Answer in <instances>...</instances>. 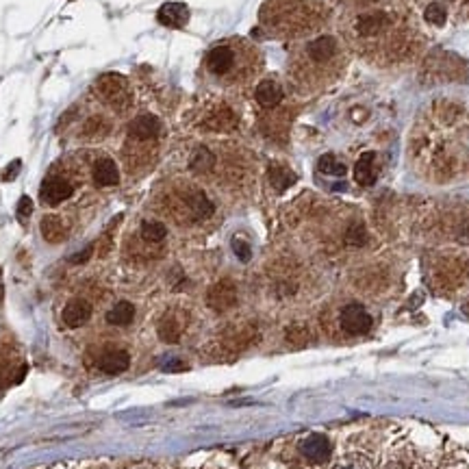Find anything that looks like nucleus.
I'll return each mask as SVG.
<instances>
[{
	"instance_id": "f257e3e1",
	"label": "nucleus",
	"mask_w": 469,
	"mask_h": 469,
	"mask_svg": "<svg viewBox=\"0 0 469 469\" xmlns=\"http://www.w3.org/2000/svg\"><path fill=\"white\" fill-rule=\"evenodd\" d=\"M254 50L243 39H226L208 48L204 68L218 81H239L252 72Z\"/></svg>"
},
{
	"instance_id": "f03ea898",
	"label": "nucleus",
	"mask_w": 469,
	"mask_h": 469,
	"mask_svg": "<svg viewBox=\"0 0 469 469\" xmlns=\"http://www.w3.org/2000/svg\"><path fill=\"white\" fill-rule=\"evenodd\" d=\"M318 16L311 0H268L261 9V20L278 33H298L308 29Z\"/></svg>"
},
{
	"instance_id": "7ed1b4c3",
	"label": "nucleus",
	"mask_w": 469,
	"mask_h": 469,
	"mask_svg": "<svg viewBox=\"0 0 469 469\" xmlns=\"http://www.w3.org/2000/svg\"><path fill=\"white\" fill-rule=\"evenodd\" d=\"M94 91H96L98 100L104 104V107H111L118 114H124L131 107V98H133L131 87H128V81L122 74H116V72L102 74L96 81Z\"/></svg>"
},
{
	"instance_id": "20e7f679",
	"label": "nucleus",
	"mask_w": 469,
	"mask_h": 469,
	"mask_svg": "<svg viewBox=\"0 0 469 469\" xmlns=\"http://www.w3.org/2000/svg\"><path fill=\"white\" fill-rule=\"evenodd\" d=\"M170 213L183 222H198L213 213V204L200 189H185L172 196Z\"/></svg>"
},
{
	"instance_id": "39448f33",
	"label": "nucleus",
	"mask_w": 469,
	"mask_h": 469,
	"mask_svg": "<svg viewBox=\"0 0 469 469\" xmlns=\"http://www.w3.org/2000/svg\"><path fill=\"white\" fill-rule=\"evenodd\" d=\"M72 193H74V183L66 176H59V174L46 176V181L41 183V189H39V198L46 206H57V204L66 202Z\"/></svg>"
},
{
	"instance_id": "423d86ee",
	"label": "nucleus",
	"mask_w": 469,
	"mask_h": 469,
	"mask_svg": "<svg viewBox=\"0 0 469 469\" xmlns=\"http://www.w3.org/2000/svg\"><path fill=\"white\" fill-rule=\"evenodd\" d=\"M189 326V316L181 308H172L166 316L159 320V326H156V333H159V339L166 343H178L181 337L185 335Z\"/></svg>"
},
{
	"instance_id": "0eeeda50",
	"label": "nucleus",
	"mask_w": 469,
	"mask_h": 469,
	"mask_svg": "<svg viewBox=\"0 0 469 469\" xmlns=\"http://www.w3.org/2000/svg\"><path fill=\"white\" fill-rule=\"evenodd\" d=\"M341 328L350 335H363L372 328V316L363 304H348L339 316Z\"/></svg>"
},
{
	"instance_id": "6e6552de",
	"label": "nucleus",
	"mask_w": 469,
	"mask_h": 469,
	"mask_svg": "<svg viewBox=\"0 0 469 469\" xmlns=\"http://www.w3.org/2000/svg\"><path fill=\"white\" fill-rule=\"evenodd\" d=\"M206 304L211 306L216 313H226L228 308H233L237 304V287L233 281L222 278L218 281L206 293Z\"/></svg>"
},
{
	"instance_id": "1a4fd4ad",
	"label": "nucleus",
	"mask_w": 469,
	"mask_h": 469,
	"mask_svg": "<svg viewBox=\"0 0 469 469\" xmlns=\"http://www.w3.org/2000/svg\"><path fill=\"white\" fill-rule=\"evenodd\" d=\"M159 135H161V122L159 118H154L150 114L139 116L128 124V139L133 143H148L154 141Z\"/></svg>"
},
{
	"instance_id": "9d476101",
	"label": "nucleus",
	"mask_w": 469,
	"mask_h": 469,
	"mask_svg": "<svg viewBox=\"0 0 469 469\" xmlns=\"http://www.w3.org/2000/svg\"><path fill=\"white\" fill-rule=\"evenodd\" d=\"M300 454L311 463H326L333 454V445L324 435H308L300 441Z\"/></svg>"
},
{
	"instance_id": "9b49d317",
	"label": "nucleus",
	"mask_w": 469,
	"mask_h": 469,
	"mask_svg": "<svg viewBox=\"0 0 469 469\" xmlns=\"http://www.w3.org/2000/svg\"><path fill=\"white\" fill-rule=\"evenodd\" d=\"M128 365H131V356L122 348H107L98 356V368L104 374H122L128 370Z\"/></svg>"
},
{
	"instance_id": "f8f14e48",
	"label": "nucleus",
	"mask_w": 469,
	"mask_h": 469,
	"mask_svg": "<svg viewBox=\"0 0 469 469\" xmlns=\"http://www.w3.org/2000/svg\"><path fill=\"white\" fill-rule=\"evenodd\" d=\"M91 176L98 187H116L120 183V170L111 156H100L91 166Z\"/></svg>"
},
{
	"instance_id": "ddd939ff",
	"label": "nucleus",
	"mask_w": 469,
	"mask_h": 469,
	"mask_svg": "<svg viewBox=\"0 0 469 469\" xmlns=\"http://www.w3.org/2000/svg\"><path fill=\"white\" fill-rule=\"evenodd\" d=\"M91 318V304L83 298H74L70 300L66 306H64V313H61V320L66 326L70 328H81L89 322Z\"/></svg>"
},
{
	"instance_id": "4468645a",
	"label": "nucleus",
	"mask_w": 469,
	"mask_h": 469,
	"mask_svg": "<svg viewBox=\"0 0 469 469\" xmlns=\"http://www.w3.org/2000/svg\"><path fill=\"white\" fill-rule=\"evenodd\" d=\"M306 55L313 64H328L337 55V39L331 35H320L306 46Z\"/></svg>"
},
{
	"instance_id": "2eb2a0df",
	"label": "nucleus",
	"mask_w": 469,
	"mask_h": 469,
	"mask_svg": "<svg viewBox=\"0 0 469 469\" xmlns=\"http://www.w3.org/2000/svg\"><path fill=\"white\" fill-rule=\"evenodd\" d=\"M156 20L168 29H183L189 22V9L183 3H166L156 14Z\"/></svg>"
},
{
	"instance_id": "dca6fc26",
	"label": "nucleus",
	"mask_w": 469,
	"mask_h": 469,
	"mask_svg": "<svg viewBox=\"0 0 469 469\" xmlns=\"http://www.w3.org/2000/svg\"><path fill=\"white\" fill-rule=\"evenodd\" d=\"M254 98H256V102H258L263 109H274V107H278L281 100L285 98V91H283L281 83H276V81L270 79V81H263V83L256 85Z\"/></svg>"
},
{
	"instance_id": "f3484780",
	"label": "nucleus",
	"mask_w": 469,
	"mask_h": 469,
	"mask_svg": "<svg viewBox=\"0 0 469 469\" xmlns=\"http://www.w3.org/2000/svg\"><path fill=\"white\" fill-rule=\"evenodd\" d=\"M202 126L208 131H216V133H228L237 126V116L228 107H218L204 118Z\"/></svg>"
},
{
	"instance_id": "a211bd4d",
	"label": "nucleus",
	"mask_w": 469,
	"mask_h": 469,
	"mask_svg": "<svg viewBox=\"0 0 469 469\" xmlns=\"http://www.w3.org/2000/svg\"><path fill=\"white\" fill-rule=\"evenodd\" d=\"M354 181L363 187H370L376 183V154L363 152L360 159L354 166Z\"/></svg>"
},
{
	"instance_id": "6ab92c4d",
	"label": "nucleus",
	"mask_w": 469,
	"mask_h": 469,
	"mask_svg": "<svg viewBox=\"0 0 469 469\" xmlns=\"http://www.w3.org/2000/svg\"><path fill=\"white\" fill-rule=\"evenodd\" d=\"M389 24V16L385 11H372V14H363L356 20V31L363 37H374L380 31H385V26Z\"/></svg>"
},
{
	"instance_id": "aec40b11",
	"label": "nucleus",
	"mask_w": 469,
	"mask_h": 469,
	"mask_svg": "<svg viewBox=\"0 0 469 469\" xmlns=\"http://www.w3.org/2000/svg\"><path fill=\"white\" fill-rule=\"evenodd\" d=\"M41 237L48 243H61L68 237V226L59 216H46L41 220Z\"/></svg>"
},
{
	"instance_id": "412c9836",
	"label": "nucleus",
	"mask_w": 469,
	"mask_h": 469,
	"mask_svg": "<svg viewBox=\"0 0 469 469\" xmlns=\"http://www.w3.org/2000/svg\"><path fill=\"white\" fill-rule=\"evenodd\" d=\"M109 131H111V122L104 118V116H89L87 120H85V124L81 126V137H85V139H89V141H96V139H102V137H107L109 135Z\"/></svg>"
},
{
	"instance_id": "4be33fe9",
	"label": "nucleus",
	"mask_w": 469,
	"mask_h": 469,
	"mask_svg": "<svg viewBox=\"0 0 469 469\" xmlns=\"http://www.w3.org/2000/svg\"><path fill=\"white\" fill-rule=\"evenodd\" d=\"M135 320V306L126 300L118 302L109 313H107V322L114 326H128Z\"/></svg>"
},
{
	"instance_id": "5701e85b",
	"label": "nucleus",
	"mask_w": 469,
	"mask_h": 469,
	"mask_svg": "<svg viewBox=\"0 0 469 469\" xmlns=\"http://www.w3.org/2000/svg\"><path fill=\"white\" fill-rule=\"evenodd\" d=\"M139 235H141V239H143L146 243L156 246V243H161V241L168 237V228H166V224L156 222V220H146V222L141 224Z\"/></svg>"
},
{
	"instance_id": "b1692460",
	"label": "nucleus",
	"mask_w": 469,
	"mask_h": 469,
	"mask_svg": "<svg viewBox=\"0 0 469 469\" xmlns=\"http://www.w3.org/2000/svg\"><path fill=\"white\" fill-rule=\"evenodd\" d=\"M268 176H270V183L276 191H285L296 183V174L291 170H287L285 166H272Z\"/></svg>"
},
{
	"instance_id": "393cba45",
	"label": "nucleus",
	"mask_w": 469,
	"mask_h": 469,
	"mask_svg": "<svg viewBox=\"0 0 469 469\" xmlns=\"http://www.w3.org/2000/svg\"><path fill=\"white\" fill-rule=\"evenodd\" d=\"M213 163H216V156H213V152L211 150H206V148H198L196 152H193V156H191V170L193 172H208L213 168Z\"/></svg>"
},
{
	"instance_id": "a878e982",
	"label": "nucleus",
	"mask_w": 469,
	"mask_h": 469,
	"mask_svg": "<svg viewBox=\"0 0 469 469\" xmlns=\"http://www.w3.org/2000/svg\"><path fill=\"white\" fill-rule=\"evenodd\" d=\"M318 170H320L322 174H328V176H343V174H346V166L337 161L335 154H324V156H320Z\"/></svg>"
},
{
	"instance_id": "bb28decb",
	"label": "nucleus",
	"mask_w": 469,
	"mask_h": 469,
	"mask_svg": "<svg viewBox=\"0 0 469 469\" xmlns=\"http://www.w3.org/2000/svg\"><path fill=\"white\" fill-rule=\"evenodd\" d=\"M308 339H311V335H308V328H306V326H302V324H293V326L287 328V341H289L291 346H296V348H304V346L308 343Z\"/></svg>"
},
{
	"instance_id": "cd10ccee",
	"label": "nucleus",
	"mask_w": 469,
	"mask_h": 469,
	"mask_svg": "<svg viewBox=\"0 0 469 469\" xmlns=\"http://www.w3.org/2000/svg\"><path fill=\"white\" fill-rule=\"evenodd\" d=\"M424 18H426V22H428V24H433V26H443V24H445V20H448V11H445V7H443V5H439V3H433V5H428V7H426V11H424Z\"/></svg>"
},
{
	"instance_id": "c85d7f7f",
	"label": "nucleus",
	"mask_w": 469,
	"mask_h": 469,
	"mask_svg": "<svg viewBox=\"0 0 469 469\" xmlns=\"http://www.w3.org/2000/svg\"><path fill=\"white\" fill-rule=\"evenodd\" d=\"M346 243L348 246H354V248H360L368 243V231H365L363 224H352L346 233Z\"/></svg>"
},
{
	"instance_id": "c756f323",
	"label": "nucleus",
	"mask_w": 469,
	"mask_h": 469,
	"mask_svg": "<svg viewBox=\"0 0 469 469\" xmlns=\"http://www.w3.org/2000/svg\"><path fill=\"white\" fill-rule=\"evenodd\" d=\"M233 250H235V254L239 256V261H248V258L252 256V250H250L248 241H243L241 237H235V239H233Z\"/></svg>"
},
{
	"instance_id": "7c9ffc66",
	"label": "nucleus",
	"mask_w": 469,
	"mask_h": 469,
	"mask_svg": "<svg viewBox=\"0 0 469 469\" xmlns=\"http://www.w3.org/2000/svg\"><path fill=\"white\" fill-rule=\"evenodd\" d=\"M335 469H370V465H368V460H363V458H346Z\"/></svg>"
},
{
	"instance_id": "2f4dec72",
	"label": "nucleus",
	"mask_w": 469,
	"mask_h": 469,
	"mask_svg": "<svg viewBox=\"0 0 469 469\" xmlns=\"http://www.w3.org/2000/svg\"><path fill=\"white\" fill-rule=\"evenodd\" d=\"M33 213V202H31V198H20V204H18V216L24 220V218H29Z\"/></svg>"
},
{
	"instance_id": "473e14b6",
	"label": "nucleus",
	"mask_w": 469,
	"mask_h": 469,
	"mask_svg": "<svg viewBox=\"0 0 469 469\" xmlns=\"http://www.w3.org/2000/svg\"><path fill=\"white\" fill-rule=\"evenodd\" d=\"M91 250H94V248L89 246V248H87L85 252H79V254H76V256L72 258V263H83V261H87V258H89V254H91Z\"/></svg>"
},
{
	"instance_id": "72a5a7b5",
	"label": "nucleus",
	"mask_w": 469,
	"mask_h": 469,
	"mask_svg": "<svg viewBox=\"0 0 469 469\" xmlns=\"http://www.w3.org/2000/svg\"><path fill=\"white\" fill-rule=\"evenodd\" d=\"M391 469H406V467H402V465H393Z\"/></svg>"
},
{
	"instance_id": "f704fd0d",
	"label": "nucleus",
	"mask_w": 469,
	"mask_h": 469,
	"mask_svg": "<svg viewBox=\"0 0 469 469\" xmlns=\"http://www.w3.org/2000/svg\"><path fill=\"white\" fill-rule=\"evenodd\" d=\"M372 3H376V0H372Z\"/></svg>"
}]
</instances>
